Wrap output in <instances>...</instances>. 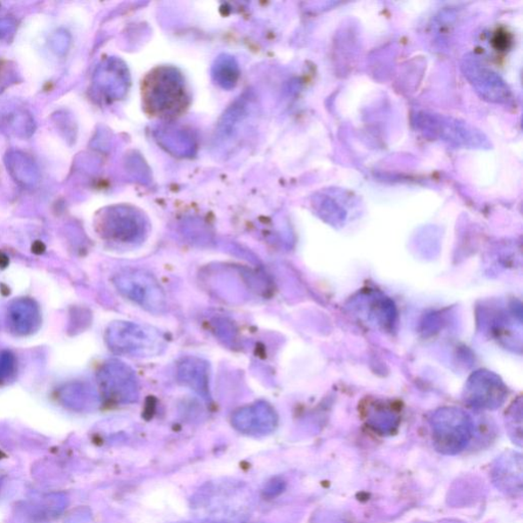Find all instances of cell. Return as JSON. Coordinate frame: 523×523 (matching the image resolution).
<instances>
[{"label":"cell","mask_w":523,"mask_h":523,"mask_svg":"<svg viewBox=\"0 0 523 523\" xmlns=\"http://www.w3.org/2000/svg\"><path fill=\"white\" fill-rule=\"evenodd\" d=\"M147 113L159 118L178 117L186 112L189 95L182 75L173 67H162L149 73L142 86Z\"/></svg>","instance_id":"obj_1"},{"label":"cell","mask_w":523,"mask_h":523,"mask_svg":"<svg viewBox=\"0 0 523 523\" xmlns=\"http://www.w3.org/2000/svg\"><path fill=\"white\" fill-rule=\"evenodd\" d=\"M107 343L118 354L131 357H154L166 349L165 337L151 326L118 321L107 330Z\"/></svg>","instance_id":"obj_2"},{"label":"cell","mask_w":523,"mask_h":523,"mask_svg":"<svg viewBox=\"0 0 523 523\" xmlns=\"http://www.w3.org/2000/svg\"><path fill=\"white\" fill-rule=\"evenodd\" d=\"M431 425L434 448L448 456L465 450L474 432L472 418L457 407H444L434 412Z\"/></svg>","instance_id":"obj_3"},{"label":"cell","mask_w":523,"mask_h":523,"mask_svg":"<svg viewBox=\"0 0 523 523\" xmlns=\"http://www.w3.org/2000/svg\"><path fill=\"white\" fill-rule=\"evenodd\" d=\"M115 284L122 295L142 309L160 315L166 313L167 296L164 289L152 273L141 269L123 271L115 278Z\"/></svg>","instance_id":"obj_4"},{"label":"cell","mask_w":523,"mask_h":523,"mask_svg":"<svg viewBox=\"0 0 523 523\" xmlns=\"http://www.w3.org/2000/svg\"><path fill=\"white\" fill-rule=\"evenodd\" d=\"M507 386L495 373L485 369L475 371L464 387L465 403L475 409L495 410L505 403Z\"/></svg>","instance_id":"obj_5"},{"label":"cell","mask_w":523,"mask_h":523,"mask_svg":"<svg viewBox=\"0 0 523 523\" xmlns=\"http://www.w3.org/2000/svg\"><path fill=\"white\" fill-rule=\"evenodd\" d=\"M106 397L117 404H132L139 398V383L135 372L123 362H108L100 376Z\"/></svg>","instance_id":"obj_6"},{"label":"cell","mask_w":523,"mask_h":523,"mask_svg":"<svg viewBox=\"0 0 523 523\" xmlns=\"http://www.w3.org/2000/svg\"><path fill=\"white\" fill-rule=\"evenodd\" d=\"M277 424V413L273 407L266 402L244 406L233 416V425L235 429L248 436H268L276 430Z\"/></svg>","instance_id":"obj_7"},{"label":"cell","mask_w":523,"mask_h":523,"mask_svg":"<svg viewBox=\"0 0 523 523\" xmlns=\"http://www.w3.org/2000/svg\"><path fill=\"white\" fill-rule=\"evenodd\" d=\"M522 455L518 452L502 454L494 462L491 478L500 492L511 497L522 494Z\"/></svg>","instance_id":"obj_8"},{"label":"cell","mask_w":523,"mask_h":523,"mask_svg":"<svg viewBox=\"0 0 523 523\" xmlns=\"http://www.w3.org/2000/svg\"><path fill=\"white\" fill-rule=\"evenodd\" d=\"M176 376L183 386L188 387L203 399H210V366L205 360L199 357L182 359Z\"/></svg>","instance_id":"obj_9"},{"label":"cell","mask_w":523,"mask_h":523,"mask_svg":"<svg viewBox=\"0 0 523 523\" xmlns=\"http://www.w3.org/2000/svg\"><path fill=\"white\" fill-rule=\"evenodd\" d=\"M399 413L395 405L382 400L369 402L364 409L366 424L380 434H392L398 429Z\"/></svg>","instance_id":"obj_10"},{"label":"cell","mask_w":523,"mask_h":523,"mask_svg":"<svg viewBox=\"0 0 523 523\" xmlns=\"http://www.w3.org/2000/svg\"><path fill=\"white\" fill-rule=\"evenodd\" d=\"M239 75V67H237L234 59L224 56L216 60L213 76L217 83L224 88L234 86Z\"/></svg>","instance_id":"obj_11"},{"label":"cell","mask_w":523,"mask_h":523,"mask_svg":"<svg viewBox=\"0 0 523 523\" xmlns=\"http://www.w3.org/2000/svg\"><path fill=\"white\" fill-rule=\"evenodd\" d=\"M506 419V427L513 443L521 447L522 446V414L521 407L514 408L513 412H511Z\"/></svg>","instance_id":"obj_12"},{"label":"cell","mask_w":523,"mask_h":523,"mask_svg":"<svg viewBox=\"0 0 523 523\" xmlns=\"http://www.w3.org/2000/svg\"><path fill=\"white\" fill-rule=\"evenodd\" d=\"M178 523H222V522H215V521L206 520V521H202V522H178Z\"/></svg>","instance_id":"obj_13"},{"label":"cell","mask_w":523,"mask_h":523,"mask_svg":"<svg viewBox=\"0 0 523 523\" xmlns=\"http://www.w3.org/2000/svg\"><path fill=\"white\" fill-rule=\"evenodd\" d=\"M0 485H2V477H0Z\"/></svg>","instance_id":"obj_14"}]
</instances>
